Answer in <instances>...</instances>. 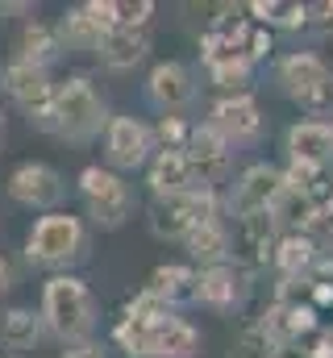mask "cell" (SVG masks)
<instances>
[{"instance_id":"14","label":"cell","mask_w":333,"mask_h":358,"mask_svg":"<svg viewBox=\"0 0 333 358\" xmlns=\"http://www.w3.org/2000/svg\"><path fill=\"white\" fill-rule=\"evenodd\" d=\"M250 296V275L238 263H225V267H208L196 275V304L204 308H217V313H234L242 308Z\"/></svg>"},{"instance_id":"18","label":"cell","mask_w":333,"mask_h":358,"mask_svg":"<svg viewBox=\"0 0 333 358\" xmlns=\"http://www.w3.org/2000/svg\"><path fill=\"white\" fill-rule=\"evenodd\" d=\"M288 155H292V163L325 167L333 159V125H325V121H296L288 129Z\"/></svg>"},{"instance_id":"12","label":"cell","mask_w":333,"mask_h":358,"mask_svg":"<svg viewBox=\"0 0 333 358\" xmlns=\"http://www.w3.org/2000/svg\"><path fill=\"white\" fill-rule=\"evenodd\" d=\"M196 71L179 59H166V63H155L146 84H142V96L150 108H159L163 117H179L192 100H196Z\"/></svg>"},{"instance_id":"21","label":"cell","mask_w":333,"mask_h":358,"mask_svg":"<svg viewBox=\"0 0 333 358\" xmlns=\"http://www.w3.org/2000/svg\"><path fill=\"white\" fill-rule=\"evenodd\" d=\"M100 63L108 67V71H129V67H138L146 55H150V34L146 29H113L104 42H100Z\"/></svg>"},{"instance_id":"1","label":"cell","mask_w":333,"mask_h":358,"mask_svg":"<svg viewBox=\"0 0 333 358\" xmlns=\"http://www.w3.org/2000/svg\"><path fill=\"white\" fill-rule=\"evenodd\" d=\"M113 342L129 358H196L200 350V334L146 287L129 300L125 317L113 329Z\"/></svg>"},{"instance_id":"23","label":"cell","mask_w":333,"mask_h":358,"mask_svg":"<svg viewBox=\"0 0 333 358\" xmlns=\"http://www.w3.org/2000/svg\"><path fill=\"white\" fill-rule=\"evenodd\" d=\"M46 334V321L42 313L34 308H4L0 313V346L8 350H34Z\"/></svg>"},{"instance_id":"19","label":"cell","mask_w":333,"mask_h":358,"mask_svg":"<svg viewBox=\"0 0 333 358\" xmlns=\"http://www.w3.org/2000/svg\"><path fill=\"white\" fill-rule=\"evenodd\" d=\"M258 325L271 334L275 346H292L300 334L317 329V308H313V304H288V300H279V304H271V308L262 313Z\"/></svg>"},{"instance_id":"20","label":"cell","mask_w":333,"mask_h":358,"mask_svg":"<svg viewBox=\"0 0 333 358\" xmlns=\"http://www.w3.org/2000/svg\"><path fill=\"white\" fill-rule=\"evenodd\" d=\"M13 50H17V63H29V67H46V71H50V63L63 55V42H59V29H55V25H46V21H25V29L17 34Z\"/></svg>"},{"instance_id":"25","label":"cell","mask_w":333,"mask_h":358,"mask_svg":"<svg viewBox=\"0 0 333 358\" xmlns=\"http://www.w3.org/2000/svg\"><path fill=\"white\" fill-rule=\"evenodd\" d=\"M104 38H108V34H104L83 8L63 13V21H59V42H63V50H100Z\"/></svg>"},{"instance_id":"17","label":"cell","mask_w":333,"mask_h":358,"mask_svg":"<svg viewBox=\"0 0 333 358\" xmlns=\"http://www.w3.org/2000/svg\"><path fill=\"white\" fill-rule=\"evenodd\" d=\"M183 246H187V259L200 271L225 267L229 255H234V238H229L225 221H204V225H196V229L183 238Z\"/></svg>"},{"instance_id":"34","label":"cell","mask_w":333,"mask_h":358,"mask_svg":"<svg viewBox=\"0 0 333 358\" xmlns=\"http://www.w3.org/2000/svg\"><path fill=\"white\" fill-rule=\"evenodd\" d=\"M59 358H104V346L100 342H71Z\"/></svg>"},{"instance_id":"22","label":"cell","mask_w":333,"mask_h":358,"mask_svg":"<svg viewBox=\"0 0 333 358\" xmlns=\"http://www.w3.org/2000/svg\"><path fill=\"white\" fill-rule=\"evenodd\" d=\"M196 275H200V271L179 267V263H166V267L150 271L146 292L159 296V300L171 304V308H179V304H196Z\"/></svg>"},{"instance_id":"11","label":"cell","mask_w":333,"mask_h":358,"mask_svg":"<svg viewBox=\"0 0 333 358\" xmlns=\"http://www.w3.org/2000/svg\"><path fill=\"white\" fill-rule=\"evenodd\" d=\"M283 187H288V179L279 167H271V163H254L246 167L238 183L229 187V196H225V213L229 217H254V213H271L275 208V200L283 196Z\"/></svg>"},{"instance_id":"26","label":"cell","mask_w":333,"mask_h":358,"mask_svg":"<svg viewBox=\"0 0 333 358\" xmlns=\"http://www.w3.org/2000/svg\"><path fill=\"white\" fill-rule=\"evenodd\" d=\"M313 259H317V242L309 234H300V229L283 234L279 246H275V267L283 275H300L304 267H313Z\"/></svg>"},{"instance_id":"8","label":"cell","mask_w":333,"mask_h":358,"mask_svg":"<svg viewBox=\"0 0 333 358\" xmlns=\"http://www.w3.org/2000/svg\"><path fill=\"white\" fill-rule=\"evenodd\" d=\"M4 92L21 104V113L29 117L34 129L42 134H55V84H50V71L46 67H29V63H8L4 76H0Z\"/></svg>"},{"instance_id":"9","label":"cell","mask_w":333,"mask_h":358,"mask_svg":"<svg viewBox=\"0 0 333 358\" xmlns=\"http://www.w3.org/2000/svg\"><path fill=\"white\" fill-rule=\"evenodd\" d=\"M108 171H142L155 159V129L138 117H113L104 129Z\"/></svg>"},{"instance_id":"6","label":"cell","mask_w":333,"mask_h":358,"mask_svg":"<svg viewBox=\"0 0 333 358\" xmlns=\"http://www.w3.org/2000/svg\"><path fill=\"white\" fill-rule=\"evenodd\" d=\"M221 213H225L221 192H204V187H196V192H187V196L155 200V208H150V234L163 238V242H183L196 225H204V221H221Z\"/></svg>"},{"instance_id":"36","label":"cell","mask_w":333,"mask_h":358,"mask_svg":"<svg viewBox=\"0 0 333 358\" xmlns=\"http://www.w3.org/2000/svg\"><path fill=\"white\" fill-rule=\"evenodd\" d=\"M0 125H4V113H0Z\"/></svg>"},{"instance_id":"32","label":"cell","mask_w":333,"mask_h":358,"mask_svg":"<svg viewBox=\"0 0 333 358\" xmlns=\"http://www.w3.org/2000/svg\"><path fill=\"white\" fill-rule=\"evenodd\" d=\"M309 25H313L321 38H330L333 34V0H325V4H309Z\"/></svg>"},{"instance_id":"33","label":"cell","mask_w":333,"mask_h":358,"mask_svg":"<svg viewBox=\"0 0 333 358\" xmlns=\"http://www.w3.org/2000/svg\"><path fill=\"white\" fill-rule=\"evenodd\" d=\"M246 55H250V63H258V59H267V55H271V34H267V29H250Z\"/></svg>"},{"instance_id":"27","label":"cell","mask_w":333,"mask_h":358,"mask_svg":"<svg viewBox=\"0 0 333 358\" xmlns=\"http://www.w3.org/2000/svg\"><path fill=\"white\" fill-rule=\"evenodd\" d=\"M250 13L262 21V25H275V29H300L309 25V4H279V0H254Z\"/></svg>"},{"instance_id":"24","label":"cell","mask_w":333,"mask_h":358,"mask_svg":"<svg viewBox=\"0 0 333 358\" xmlns=\"http://www.w3.org/2000/svg\"><path fill=\"white\" fill-rule=\"evenodd\" d=\"M238 225H242V246L254 255V263H267V259H275V246H279V238H283V234H279V221H275L271 213L242 217Z\"/></svg>"},{"instance_id":"29","label":"cell","mask_w":333,"mask_h":358,"mask_svg":"<svg viewBox=\"0 0 333 358\" xmlns=\"http://www.w3.org/2000/svg\"><path fill=\"white\" fill-rule=\"evenodd\" d=\"M187 134H192V125H187L183 117H163V121L155 125V142H159L163 150H183V146H187Z\"/></svg>"},{"instance_id":"31","label":"cell","mask_w":333,"mask_h":358,"mask_svg":"<svg viewBox=\"0 0 333 358\" xmlns=\"http://www.w3.org/2000/svg\"><path fill=\"white\" fill-rule=\"evenodd\" d=\"M80 8L104 29V34L117 29V0H87V4H80Z\"/></svg>"},{"instance_id":"7","label":"cell","mask_w":333,"mask_h":358,"mask_svg":"<svg viewBox=\"0 0 333 358\" xmlns=\"http://www.w3.org/2000/svg\"><path fill=\"white\" fill-rule=\"evenodd\" d=\"M275 71H279L283 92H288L300 108H309V113H330L333 108V71L325 67L321 55H313V50H292V55L279 59Z\"/></svg>"},{"instance_id":"10","label":"cell","mask_w":333,"mask_h":358,"mask_svg":"<svg viewBox=\"0 0 333 358\" xmlns=\"http://www.w3.org/2000/svg\"><path fill=\"white\" fill-rule=\"evenodd\" d=\"M183 155H187V163H192L196 187H204V192H217V187L225 183V176H229V167H234V146H229L208 121L192 125Z\"/></svg>"},{"instance_id":"3","label":"cell","mask_w":333,"mask_h":358,"mask_svg":"<svg viewBox=\"0 0 333 358\" xmlns=\"http://www.w3.org/2000/svg\"><path fill=\"white\" fill-rule=\"evenodd\" d=\"M87 225H83V217L76 213H46V217H38L34 221V229H29V238H25V259L34 263V267H46V271H59L63 267H76L87 259Z\"/></svg>"},{"instance_id":"13","label":"cell","mask_w":333,"mask_h":358,"mask_svg":"<svg viewBox=\"0 0 333 358\" xmlns=\"http://www.w3.org/2000/svg\"><path fill=\"white\" fill-rule=\"evenodd\" d=\"M8 196L25 208H42V213H59L63 196H67V183L63 176L50 167V163H21L13 176H8Z\"/></svg>"},{"instance_id":"15","label":"cell","mask_w":333,"mask_h":358,"mask_svg":"<svg viewBox=\"0 0 333 358\" xmlns=\"http://www.w3.org/2000/svg\"><path fill=\"white\" fill-rule=\"evenodd\" d=\"M208 125L229 142V146H242L254 142L262 134V113L250 96H221L213 108H208Z\"/></svg>"},{"instance_id":"30","label":"cell","mask_w":333,"mask_h":358,"mask_svg":"<svg viewBox=\"0 0 333 358\" xmlns=\"http://www.w3.org/2000/svg\"><path fill=\"white\" fill-rule=\"evenodd\" d=\"M150 17H155V0H138V4L117 0V29H146Z\"/></svg>"},{"instance_id":"4","label":"cell","mask_w":333,"mask_h":358,"mask_svg":"<svg viewBox=\"0 0 333 358\" xmlns=\"http://www.w3.org/2000/svg\"><path fill=\"white\" fill-rule=\"evenodd\" d=\"M108 104L104 96L92 88L87 76H67L63 84H55V138L63 142H92L100 138V129H108Z\"/></svg>"},{"instance_id":"35","label":"cell","mask_w":333,"mask_h":358,"mask_svg":"<svg viewBox=\"0 0 333 358\" xmlns=\"http://www.w3.org/2000/svg\"><path fill=\"white\" fill-rule=\"evenodd\" d=\"M8 287V263H4V255H0V292Z\"/></svg>"},{"instance_id":"16","label":"cell","mask_w":333,"mask_h":358,"mask_svg":"<svg viewBox=\"0 0 333 358\" xmlns=\"http://www.w3.org/2000/svg\"><path fill=\"white\" fill-rule=\"evenodd\" d=\"M146 187L155 200H171V196H187L196 192V176L183 150H155L150 167H146Z\"/></svg>"},{"instance_id":"28","label":"cell","mask_w":333,"mask_h":358,"mask_svg":"<svg viewBox=\"0 0 333 358\" xmlns=\"http://www.w3.org/2000/svg\"><path fill=\"white\" fill-rule=\"evenodd\" d=\"M279 355V346L271 342V334L254 321V325H246L242 334H238V342L229 346V358H275Z\"/></svg>"},{"instance_id":"2","label":"cell","mask_w":333,"mask_h":358,"mask_svg":"<svg viewBox=\"0 0 333 358\" xmlns=\"http://www.w3.org/2000/svg\"><path fill=\"white\" fill-rule=\"evenodd\" d=\"M42 321L46 329L59 338V342H92L96 334V321H100V308H96V296L87 292V283L76 275H50L42 283Z\"/></svg>"},{"instance_id":"5","label":"cell","mask_w":333,"mask_h":358,"mask_svg":"<svg viewBox=\"0 0 333 358\" xmlns=\"http://www.w3.org/2000/svg\"><path fill=\"white\" fill-rule=\"evenodd\" d=\"M80 200L83 213L92 217L96 229H121L134 208H138V196L125 179L108 167H83L80 171Z\"/></svg>"}]
</instances>
